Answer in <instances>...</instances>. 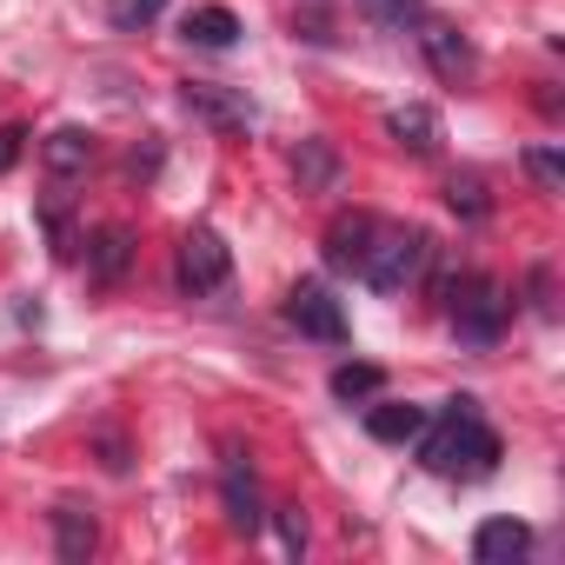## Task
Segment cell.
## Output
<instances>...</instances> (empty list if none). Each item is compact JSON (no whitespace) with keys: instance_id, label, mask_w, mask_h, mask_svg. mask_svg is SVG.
<instances>
[{"instance_id":"obj_12","label":"cell","mask_w":565,"mask_h":565,"mask_svg":"<svg viewBox=\"0 0 565 565\" xmlns=\"http://www.w3.org/2000/svg\"><path fill=\"white\" fill-rule=\"evenodd\" d=\"M426 406H406V399H380L373 413H366V433L373 439H386V446H406V439H419L426 433Z\"/></svg>"},{"instance_id":"obj_16","label":"cell","mask_w":565,"mask_h":565,"mask_svg":"<svg viewBox=\"0 0 565 565\" xmlns=\"http://www.w3.org/2000/svg\"><path fill=\"white\" fill-rule=\"evenodd\" d=\"M294 173H300V186H307V193H333V186H340V153H333L327 140H300Z\"/></svg>"},{"instance_id":"obj_3","label":"cell","mask_w":565,"mask_h":565,"mask_svg":"<svg viewBox=\"0 0 565 565\" xmlns=\"http://www.w3.org/2000/svg\"><path fill=\"white\" fill-rule=\"evenodd\" d=\"M446 307H452V327H459V340L466 347H499V333H505V313H512V300H505V287L499 279H486V273H472V279H452L446 287Z\"/></svg>"},{"instance_id":"obj_26","label":"cell","mask_w":565,"mask_h":565,"mask_svg":"<svg viewBox=\"0 0 565 565\" xmlns=\"http://www.w3.org/2000/svg\"><path fill=\"white\" fill-rule=\"evenodd\" d=\"M532 313H552V273L545 266L532 273Z\"/></svg>"},{"instance_id":"obj_2","label":"cell","mask_w":565,"mask_h":565,"mask_svg":"<svg viewBox=\"0 0 565 565\" xmlns=\"http://www.w3.org/2000/svg\"><path fill=\"white\" fill-rule=\"evenodd\" d=\"M426 259H433V239L419 226H373V246L360 259V279H366L373 294H406L413 279L426 273Z\"/></svg>"},{"instance_id":"obj_11","label":"cell","mask_w":565,"mask_h":565,"mask_svg":"<svg viewBox=\"0 0 565 565\" xmlns=\"http://www.w3.org/2000/svg\"><path fill=\"white\" fill-rule=\"evenodd\" d=\"M366 246H373V220H366V213H340V220L327 226V266H340V273H360Z\"/></svg>"},{"instance_id":"obj_4","label":"cell","mask_w":565,"mask_h":565,"mask_svg":"<svg viewBox=\"0 0 565 565\" xmlns=\"http://www.w3.org/2000/svg\"><path fill=\"white\" fill-rule=\"evenodd\" d=\"M226 273H233V253L213 226H186L180 233V253H173V279H180V294H220L226 287Z\"/></svg>"},{"instance_id":"obj_27","label":"cell","mask_w":565,"mask_h":565,"mask_svg":"<svg viewBox=\"0 0 565 565\" xmlns=\"http://www.w3.org/2000/svg\"><path fill=\"white\" fill-rule=\"evenodd\" d=\"M100 452H107V472H127V446L114 433H100Z\"/></svg>"},{"instance_id":"obj_18","label":"cell","mask_w":565,"mask_h":565,"mask_svg":"<svg viewBox=\"0 0 565 565\" xmlns=\"http://www.w3.org/2000/svg\"><path fill=\"white\" fill-rule=\"evenodd\" d=\"M380 393H386V373L366 366V360H347V366L333 373V399H340V406H360V399H380Z\"/></svg>"},{"instance_id":"obj_1","label":"cell","mask_w":565,"mask_h":565,"mask_svg":"<svg viewBox=\"0 0 565 565\" xmlns=\"http://www.w3.org/2000/svg\"><path fill=\"white\" fill-rule=\"evenodd\" d=\"M419 446V466L439 472V479H486L499 466V433L479 419V399H446L439 419H426V433L413 439Z\"/></svg>"},{"instance_id":"obj_22","label":"cell","mask_w":565,"mask_h":565,"mask_svg":"<svg viewBox=\"0 0 565 565\" xmlns=\"http://www.w3.org/2000/svg\"><path fill=\"white\" fill-rule=\"evenodd\" d=\"M273 525H279V545H287V552H307V519H300V505H279Z\"/></svg>"},{"instance_id":"obj_10","label":"cell","mask_w":565,"mask_h":565,"mask_svg":"<svg viewBox=\"0 0 565 565\" xmlns=\"http://www.w3.org/2000/svg\"><path fill=\"white\" fill-rule=\"evenodd\" d=\"M220 499H226V519H233V532H259L266 525V512H259V486H253V472L239 466V459H226V479H220Z\"/></svg>"},{"instance_id":"obj_24","label":"cell","mask_w":565,"mask_h":565,"mask_svg":"<svg viewBox=\"0 0 565 565\" xmlns=\"http://www.w3.org/2000/svg\"><path fill=\"white\" fill-rule=\"evenodd\" d=\"M41 220H47V239H54V253H61V259H74V233H67V213H61V206H47Z\"/></svg>"},{"instance_id":"obj_8","label":"cell","mask_w":565,"mask_h":565,"mask_svg":"<svg viewBox=\"0 0 565 565\" xmlns=\"http://www.w3.org/2000/svg\"><path fill=\"white\" fill-rule=\"evenodd\" d=\"M525 552H532V525L525 519H486L472 532V558L479 565H519Z\"/></svg>"},{"instance_id":"obj_23","label":"cell","mask_w":565,"mask_h":565,"mask_svg":"<svg viewBox=\"0 0 565 565\" xmlns=\"http://www.w3.org/2000/svg\"><path fill=\"white\" fill-rule=\"evenodd\" d=\"M167 0H114V28H147Z\"/></svg>"},{"instance_id":"obj_6","label":"cell","mask_w":565,"mask_h":565,"mask_svg":"<svg viewBox=\"0 0 565 565\" xmlns=\"http://www.w3.org/2000/svg\"><path fill=\"white\" fill-rule=\"evenodd\" d=\"M287 327H300L320 347H347V313H340V300L320 287V279H300V287L287 294Z\"/></svg>"},{"instance_id":"obj_13","label":"cell","mask_w":565,"mask_h":565,"mask_svg":"<svg viewBox=\"0 0 565 565\" xmlns=\"http://www.w3.org/2000/svg\"><path fill=\"white\" fill-rule=\"evenodd\" d=\"M100 545V525H94V512H81V505H54V552L67 558V565H87V552Z\"/></svg>"},{"instance_id":"obj_20","label":"cell","mask_w":565,"mask_h":565,"mask_svg":"<svg viewBox=\"0 0 565 565\" xmlns=\"http://www.w3.org/2000/svg\"><path fill=\"white\" fill-rule=\"evenodd\" d=\"M360 14L366 21H380V28H419V14H426V0H360Z\"/></svg>"},{"instance_id":"obj_14","label":"cell","mask_w":565,"mask_h":565,"mask_svg":"<svg viewBox=\"0 0 565 565\" xmlns=\"http://www.w3.org/2000/svg\"><path fill=\"white\" fill-rule=\"evenodd\" d=\"M386 134H393L406 153H419V160L439 153V114H433V107H393V114H386Z\"/></svg>"},{"instance_id":"obj_25","label":"cell","mask_w":565,"mask_h":565,"mask_svg":"<svg viewBox=\"0 0 565 565\" xmlns=\"http://www.w3.org/2000/svg\"><path fill=\"white\" fill-rule=\"evenodd\" d=\"M21 147H28V134H21V127H0V173L21 160Z\"/></svg>"},{"instance_id":"obj_17","label":"cell","mask_w":565,"mask_h":565,"mask_svg":"<svg viewBox=\"0 0 565 565\" xmlns=\"http://www.w3.org/2000/svg\"><path fill=\"white\" fill-rule=\"evenodd\" d=\"M180 34H186L193 47H233V41H239V21H233V8H193V14L180 21Z\"/></svg>"},{"instance_id":"obj_19","label":"cell","mask_w":565,"mask_h":565,"mask_svg":"<svg viewBox=\"0 0 565 565\" xmlns=\"http://www.w3.org/2000/svg\"><path fill=\"white\" fill-rule=\"evenodd\" d=\"M446 206H452L459 220H486V213H492V193H486L479 173H452V180H446Z\"/></svg>"},{"instance_id":"obj_5","label":"cell","mask_w":565,"mask_h":565,"mask_svg":"<svg viewBox=\"0 0 565 565\" xmlns=\"http://www.w3.org/2000/svg\"><path fill=\"white\" fill-rule=\"evenodd\" d=\"M419 54H426V67H433L439 81H452V87H466V81L479 74L472 41H466L452 21H439V14H419Z\"/></svg>"},{"instance_id":"obj_15","label":"cell","mask_w":565,"mask_h":565,"mask_svg":"<svg viewBox=\"0 0 565 565\" xmlns=\"http://www.w3.org/2000/svg\"><path fill=\"white\" fill-rule=\"evenodd\" d=\"M41 160H47V173H81V167H94V134L87 127H61V134L41 140Z\"/></svg>"},{"instance_id":"obj_7","label":"cell","mask_w":565,"mask_h":565,"mask_svg":"<svg viewBox=\"0 0 565 565\" xmlns=\"http://www.w3.org/2000/svg\"><path fill=\"white\" fill-rule=\"evenodd\" d=\"M180 100H186V114H193V120H206L213 134H253V100H246V94H233V87L186 81V87H180Z\"/></svg>"},{"instance_id":"obj_21","label":"cell","mask_w":565,"mask_h":565,"mask_svg":"<svg viewBox=\"0 0 565 565\" xmlns=\"http://www.w3.org/2000/svg\"><path fill=\"white\" fill-rule=\"evenodd\" d=\"M525 173L539 180V193H565V160L552 147H525Z\"/></svg>"},{"instance_id":"obj_9","label":"cell","mask_w":565,"mask_h":565,"mask_svg":"<svg viewBox=\"0 0 565 565\" xmlns=\"http://www.w3.org/2000/svg\"><path fill=\"white\" fill-rule=\"evenodd\" d=\"M127 266H134V233L127 226H100L87 239V279H94V287H120Z\"/></svg>"}]
</instances>
